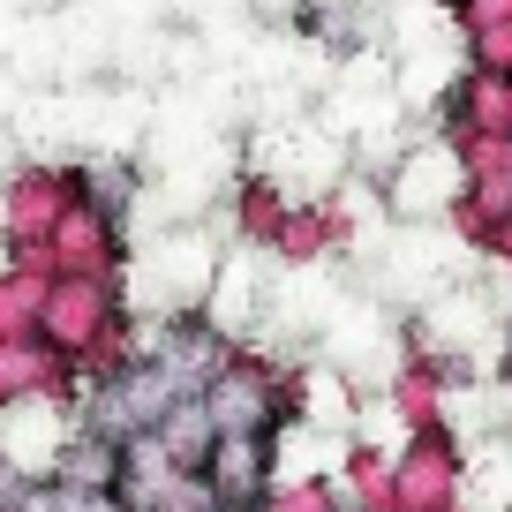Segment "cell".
<instances>
[{
  "instance_id": "cell-1",
  "label": "cell",
  "mask_w": 512,
  "mask_h": 512,
  "mask_svg": "<svg viewBox=\"0 0 512 512\" xmlns=\"http://www.w3.org/2000/svg\"><path fill=\"white\" fill-rule=\"evenodd\" d=\"M128 309H121V279H83V272H53L46 309H38V339L61 347L68 362L91 354L106 332H121Z\"/></svg>"
},
{
  "instance_id": "cell-2",
  "label": "cell",
  "mask_w": 512,
  "mask_h": 512,
  "mask_svg": "<svg viewBox=\"0 0 512 512\" xmlns=\"http://www.w3.org/2000/svg\"><path fill=\"white\" fill-rule=\"evenodd\" d=\"M467 497V452L452 430L407 437V452H392V505L400 512H460Z\"/></svg>"
},
{
  "instance_id": "cell-3",
  "label": "cell",
  "mask_w": 512,
  "mask_h": 512,
  "mask_svg": "<svg viewBox=\"0 0 512 512\" xmlns=\"http://www.w3.org/2000/svg\"><path fill=\"white\" fill-rule=\"evenodd\" d=\"M76 204V181L68 166H8V189H0V241L8 249H46L61 211Z\"/></svg>"
},
{
  "instance_id": "cell-4",
  "label": "cell",
  "mask_w": 512,
  "mask_h": 512,
  "mask_svg": "<svg viewBox=\"0 0 512 512\" xmlns=\"http://www.w3.org/2000/svg\"><path fill=\"white\" fill-rule=\"evenodd\" d=\"M46 256H53V272L121 279V264H128V249H121V219H106V211H91V204H68V211H61V226H53V241H46Z\"/></svg>"
},
{
  "instance_id": "cell-5",
  "label": "cell",
  "mask_w": 512,
  "mask_h": 512,
  "mask_svg": "<svg viewBox=\"0 0 512 512\" xmlns=\"http://www.w3.org/2000/svg\"><path fill=\"white\" fill-rule=\"evenodd\" d=\"M272 467H279V437H219L204 460V482L211 497H219L226 512H256L264 505V490H272Z\"/></svg>"
},
{
  "instance_id": "cell-6",
  "label": "cell",
  "mask_w": 512,
  "mask_h": 512,
  "mask_svg": "<svg viewBox=\"0 0 512 512\" xmlns=\"http://www.w3.org/2000/svg\"><path fill=\"white\" fill-rule=\"evenodd\" d=\"M46 482H61V490H76V497H113V482H121V445L76 422L68 445L53 452V475Z\"/></svg>"
},
{
  "instance_id": "cell-7",
  "label": "cell",
  "mask_w": 512,
  "mask_h": 512,
  "mask_svg": "<svg viewBox=\"0 0 512 512\" xmlns=\"http://www.w3.org/2000/svg\"><path fill=\"white\" fill-rule=\"evenodd\" d=\"M151 437L166 445V460H174V467H204L211 445H219V430H211L204 400H174V407H166V422H159Z\"/></svg>"
},
{
  "instance_id": "cell-8",
  "label": "cell",
  "mask_w": 512,
  "mask_h": 512,
  "mask_svg": "<svg viewBox=\"0 0 512 512\" xmlns=\"http://www.w3.org/2000/svg\"><path fill=\"white\" fill-rule=\"evenodd\" d=\"M256 512H339V482H317V475H287L264 490Z\"/></svg>"
},
{
  "instance_id": "cell-9",
  "label": "cell",
  "mask_w": 512,
  "mask_h": 512,
  "mask_svg": "<svg viewBox=\"0 0 512 512\" xmlns=\"http://www.w3.org/2000/svg\"><path fill=\"white\" fill-rule=\"evenodd\" d=\"M467 68L475 76L512 83V23H490V31H467Z\"/></svg>"
},
{
  "instance_id": "cell-10",
  "label": "cell",
  "mask_w": 512,
  "mask_h": 512,
  "mask_svg": "<svg viewBox=\"0 0 512 512\" xmlns=\"http://www.w3.org/2000/svg\"><path fill=\"white\" fill-rule=\"evenodd\" d=\"M23 490H31V475H23V467L0 452V512H16V505H23Z\"/></svg>"
},
{
  "instance_id": "cell-11",
  "label": "cell",
  "mask_w": 512,
  "mask_h": 512,
  "mask_svg": "<svg viewBox=\"0 0 512 512\" xmlns=\"http://www.w3.org/2000/svg\"><path fill=\"white\" fill-rule=\"evenodd\" d=\"M497 384L512 392V339H505V354H497Z\"/></svg>"
}]
</instances>
